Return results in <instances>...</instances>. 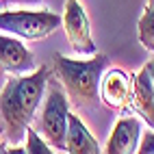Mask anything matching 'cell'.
<instances>
[{
    "instance_id": "ac0fdd59",
    "label": "cell",
    "mask_w": 154,
    "mask_h": 154,
    "mask_svg": "<svg viewBox=\"0 0 154 154\" xmlns=\"http://www.w3.org/2000/svg\"><path fill=\"white\" fill-rule=\"evenodd\" d=\"M148 2H154V0H148Z\"/></svg>"
},
{
    "instance_id": "6da1fadb",
    "label": "cell",
    "mask_w": 154,
    "mask_h": 154,
    "mask_svg": "<svg viewBox=\"0 0 154 154\" xmlns=\"http://www.w3.org/2000/svg\"><path fill=\"white\" fill-rule=\"evenodd\" d=\"M50 80V67L42 65L28 74L13 76L0 91V117L5 122L9 143H17L30 126L35 113L42 104L44 91Z\"/></svg>"
},
{
    "instance_id": "2e32d148",
    "label": "cell",
    "mask_w": 154,
    "mask_h": 154,
    "mask_svg": "<svg viewBox=\"0 0 154 154\" xmlns=\"http://www.w3.org/2000/svg\"><path fill=\"white\" fill-rule=\"evenodd\" d=\"M0 154H7V146H5L2 141H0Z\"/></svg>"
},
{
    "instance_id": "e0dca14e",
    "label": "cell",
    "mask_w": 154,
    "mask_h": 154,
    "mask_svg": "<svg viewBox=\"0 0 154 154\" xmlns=\"http://www.w3.org/2000/svg\"><path fill=\"white\" fill-rule=\"evenodd\" d=\"M2 132H5V126H2V124H0V135H2Z\"/></svg>"
},
{
    "instance_id": "d6986e66",
    "label": "cell",
    "mask_w": 154,
    "mask_h": 154,
    "mask_svg": "<svg viewBox=\"0 0 154 154\" xmlns=\"http://www.w3.org/2000/svg\"><path fill=\"white\" fill-rule=\"evenodd\" d=\"M0 2H5V0H0Z\"/></svg>"
},
{
    "instance_id": "ba28073f",
    "label": "cell",
    "mask_w": 154,
    "mask_h": 154,
    "mask_svg": "<svg viewBox=\"0 0 154 154\" xmlns=\"http://www.w3.org/2000/svg\"><path fill=\"white\" fill-rule=\"evenodd\" d=\"M139 137H141V122L137 117H119L113 126V132L106 141L104 152L109 154H130L137 152L139 146Z\"/></svg>"
},
{
    "instance_id": "7a4b0ae2",
    "label": "cell",
    "mask_w": 154,
    "mask_h": 154,
    "mask_svg": "<svg viewBox=\"0 0 154 154\" xmlns=\"http://www.w3.org/2000/svg\"><path fill=\"white\" fill-rule=\"evenodd\" d=\"M52 63L57 76L63 85L67 100H72L80 109H91L100 98V80L109 67V57L96 52L89 59H67L63 54H54Z\"/></svg>"
},
{
    "instance_id": "4fadbf2b",
    "label": "cell",
    "mask_w": 154,
    "mask_h": 154,
    "mask_svg": "<svg viewBox=\"0 0 154 154\" xmlns=\"http://www.w3.org/2000/svg\"><path fill=\"white\" fill-rule=\"evenodd\" d=\"M137 152L141 154H154V132H143V137L137 146Z\"/></svg>"
},
{
    "instance_id": "5b68a950",
    "label": "cell",
    "mask_w": 154,
    "mask_h": 154,
    "mask_svg": "<svg viewBox=\"0 0 154 154\" xmlns=\"http://www.w3.org/2000/svg\"><path fill=\"white\" fill-rule=\"evenodd\" d=\"M63 28L67 35V42L72 50L78 57H91L98 52V46L91 37V24L85 13V7L78 0H65V11H63Z\"/></svg>"
},
{
    "instance_id": "9a60e30c",
    "label": "cell",
    "mask_w": 154,
    "mask_h": 154,
    "mask_svg": "<svg viewBox=\"0 0 154 154\" xmlns=\"http://www.w3.org/2000/svg\"><path fill=\"white\" fill-rule=\"evenodd\" d=\"M146 67H148V74H150V78H152V85H154V59H150V61H148Z\"/></svg>"
},
{
    "instance_id": "52a82bcc",
    "label": "cell",
    "mask_w": 154,
    "mask_h": 154,
    "mask_svg": "<svg viewBox=\"0 0 154 154\" xmlns=\"http://www.w3.org/2000/svg\"><path fill=\"white\" fill-rule=\"evenodd\" d=\"M130 89H132V78L124 69L113 67V69L106 72V74H102L100 98L109 109H113V111L124 109L130 102Z\"/></svg>"
},
{
    "instance_id": "5bb4252c",
    "label": "cell",
    "mask_w": 154,
    "mask_h": 154,
    "mask_svg": "<svg viewBox=\"0 0 154 154\" xmlns=\"http://www.w3.org/2000/svg\"><path fill=\"white\" fill-rule=\"evenodd\" d=\"M9 2H13V5H39L42 0H9Z\"/></svg>"
},
{
    "instance_id": "9c48e42d",
    "label": "cell",
    "mask_w": 154,
    "mask_h": 154,
    "mask_svg": "<svg viewBox=\"0 0 154 154\" xmlns=\"http://www.w3.org/2000/svg\"><path fill=\"white\" fill-rule=\"evenodd\" d=\"M130 100L135 111L141 115V119L148 126L154 128V85L148 74V67L143 65L135 76H132V89H130Z\"/></svg>"
},
{
    "instance_id": "7c38bea8",
    "label": "cell",
    "mask_w": 154,
    "mask_h": 154,
    "mask_svg": "<svg viewBox=\"0 0 154 154\" xmlns=\"http://www.w3.org/2000/svg\"><path fill=\"white\" fill-rule=\"evenodd\" d=\"M24 148H26V154H52L54 152L48 146V141H44L30 126H26V146Z\"/></svg>"
},
{
    "instance_id": "8fae6325",
    "label": "cell",
    "mask_w": 154,
    "mask_h": 154,
    "mask_svg": "<svg viewBox=\"0 0 154 154\" xmlns=\"http://www.w3.org/2000/svg\"><path fill=\"white\" fill-rule=\"evenodd\" d=\"M137 33H139L141 46L150 52H154V2L146 5V11H143L137 24Z\"/></svg>"
},
{
    "instance_id": "8992f818",
    "label": "cell",
    "mask_w": 154,
    "mask_h": 154,
    "mask_svg": "<svg viewBox=\"0 0 154 154\" xmlns=\"http://www.w3.org/2000/svg\"><path fill=\"white\" fill-rule=\"evenodd\" d=\"M33 69H35V54L13 35L0 33V72L20 76Z\"/></svg>"
},
{
    "instance_id": "277c9868",
    "label": "cell",
    "mask_w": 154,
    "mask_h": 154,
    "mask_svg": "<svg viewBox=\"0 0 154 154\" xmlns=\"http://www.w3.org/2000/svg\"><path fill=\"white\" fill-rule=\"evenodd\" d=\"M67 113H69V104H67L65 91H61L59 85L50 83L46 104H44V111H42V117H39V128H42L48 146L54 148V150H65Z\"/></svg>"
},
{
    "instance_id": "3957f363",
    "label": "cell",
    "mask_w": 154,
    "mask_h": 154,
    "mask_svg": "<svg viewBox=\"0 0 154 154\" xmlns=\"http://www.w3.org/2000/svg\"><path fill=\"white\" fill-rule=\"evenodd\" d=\"M61 15L48 9H11L0 11V30L22 39H46L61 26Z\"/></svg>"
},
{
    "instance_id": "30bf717a",
    "label": "cell",
    "mask_w": 154,
    "mask_h": 154,
    "mask_svg": "<svg viewBox=\"0 0 154 154\" xmlns=\"http://www.w3.org/2000/svg\"><path fill=\"white\" fill-rule=\"evenodd\" d=\"M65 152L72 154H98V141L87 130L83 119L74 113H67V132H65Z\"/></svg>"
}]
</instances>
